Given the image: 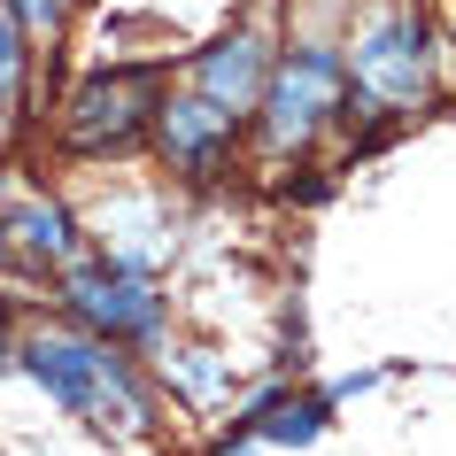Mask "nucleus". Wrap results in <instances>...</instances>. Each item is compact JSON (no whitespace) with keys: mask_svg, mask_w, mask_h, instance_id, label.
I'll use <instances>...</instances> for the list:
<instances>
[{"mask_svg":"<svg viewBox=\"0 0 456 456\" xmlns=\"http://www.w3.org/2000/svg\"><path fill=\"white\" fill-rule=\"evenodd\" d=\"M24 371L47 387L62 410H77L86 426H147V395L124 371V356L94 348V340H31Z\"/></svg>","mask_w":456,"mask_h":456,"instance_id":"nucleus-1","label":"nucleus"},{"mask_svg":"<svg viewBox=\"0 0 456 456\" xmlns=\"http://www.w3.org/2000/svg\"><path fill=\"white\" fill-rule=\"evenodd\" d=\"M340 86H348V62L333 47H287V62H271L264 77V132L279 147H310L317 124L340 117Z\"/></svg>","mask_w":456,"mask_h":456,"instance_id":"nucleus-2","label":"nucleus"},{"mask_svg":"<svg viewBox=\"0 0 456 456\" xmlns=\"http://www.w3.org/2000/svg\"><path fill=\"white\" fill-rule=\"evenodd\" d=\"M70 310L101 340H155L163 333V294L147 287V271L124 264V256H101V264L70 271Z\"/></svg>","mask_w":456,"mask_h":456,"instance_id":"nucleus-3","label":"nucleus"},{"mask_svg":"<svg viewBox=\"0 0 456 456\" xmlns=\"http://www.w3.org/2000/svg\"><path fill=\"white\" fill-rule=\"evenodd\" d=\"M155 101H163L155 70H101V77H86L77 101H70V147H86V155L132 147L147 124H155Z\"/></svg>","mask_w":456,"mask_h":456,"instance_id":"nucleus-4","label":"nucleus"},{"mask_svg":"<svg viewBox=\"0 0 456 456\" xmlns=\"http://www.w3.org/2000/svg\"><path fill=\"white\" fill-rule=\"evenodd\" d=\"M363 94L379 101V109H410V101H426V77H433V31L418 16H387L379 31H363L356 47V70H348Z\"/></svg>","mask_w":456,"mask_h":456,"instance_id":"nucleus-5","label":"nucleus"},{"mask_svg":"<svg viewBox=\"0 0 456 456\" xmlns=\"http://www.w3.org/2000/svg\"><path fill=\"white\" fill-rule=\"evenodd\" d=\"M232 109H216V101L201 94H178V101H155V140H163V155L186 178H216V170L232 163Z\"/></svg>","mask_w":456,"mask_h":456,"instance_id":"nucleus-6","label":"nucleus"},{"mask_svg":"<svg viewBox=\"0 0 456 456\" xmlns=\"http://www.w3.org/2000/svg\"><path fill=\"white\" fill-rule=\"evenodd\" d=\"M264 77H271V47L256 39V31H232V39L201 47V62H193V86H201V101L232 109V117H248V109L264 101Z\"/></svg>","mask_w":456,"mask_h":456,"instance_id":"nucleus-7","label":"nucleus"},{"mask_svg":"<svg viewBox=\"0 0 456 456\" xmlns=\"http://www.w3.org/2000/svg\"><path fill=\"white\" fill-rule=\"evenodd\" d=\"M70 248H77V232L54 201H31V209L0 216V264L8 271H54V264H70Z\"/></svg>","mask_w":456,"mask_h":456,"instance_id":"nucleus-8","label":"nucleus"},{"mask_svg":"<svg viewBox=\"0 0 456 456\" xmlns=\"http://www.w3.org/2000/svg\"><path fill=\"white\" fill-rule=\"evenodd\" d=\"M325 418H333V395H264V403H248L240 426L256 441H279V449H310Z\"/></svg>","mask_w":456,"mask_h":456,"instance_id":"nucleus-9","label":"nucleus"},{"mask_svg":"<svg viewBox=\"0 0 456 456\" xmlns=\"http://www.w3.org/2000/svg\"><path fill=\"white\" fill-rule=\"evenodd\" d=\"M8 16H16V31H31V39H54V31H62V0H8Z\"/></svg>","mask_w":456,"mask_h":456,"instance_id":"nucleus-10","label":"nucleus"},{"mask_svg":"<svg viewBox=\"0 0 456 456\" xmlns=\"http://www.w3.org/2000/svg\"><path fill=\"white\" fill-rule=\"evenodd\" d=\"M16 77H24V31H16V16L0 8V101L16 94Z\"/></svg>","mask_w":456,"mask_h":456,"instance_id":"nucleus-11","label":"nucleus"},{"mask_svg":"<svg viewBox=\"0 0 456 456\" xmlns=\"http://www.w3.org/2000/svg\"><path fill=\"white\" fill-rule=\"evenodd\" d=\"M216 456H256V433L240 426V441H224V449H216Z\"/></svg>","mask_w":456,"mask_h":456,"instance_id":"nucleus-12","label":"nucleus"},{"mask_svg":"<svg viewBox=\"0 0 456 456\" xmlns=\"http://www.w3.org/2000/svg\"><path fill=\"white\" fill-rule=\"evenodd\" d=\"M0 356H8V317H0Z\"/></svg>","mask_w":456,"mask_h":456,"instance_id":"nucleus-13","label":"nucleus"}]
</instances>
